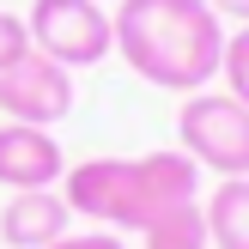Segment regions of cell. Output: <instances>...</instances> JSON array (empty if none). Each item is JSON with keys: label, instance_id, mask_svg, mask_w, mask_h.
I'll list each match as a JSON object with an SVG mask.
<instances>
[{"label": "cell", "instance_id": "277c9868", "mask_svg": "<svg viewBox=\"0 0 249 249\" xmlns=\"http://www.w3.org/2000/svg\"><path fill=\"white\" fill-rule=\"evenodd\" d=\"M24 31H31L36 55H49L67 73L73 67H97V61L116 49V24H109L104 0H31Z\"/></svg>", "mask_w": 249, "mask_h": 249}, {"label": "cell", "instance_id": "5bb4252c", "mask_svg": "<svg viewBox=\"0 0 249 249\" xmlns=\"http://www.w3.org/2000/svg\"><path fill=\"white\" fill-rule=\"evenodd\" d=\"M104 6H109V0H104Z\"/></svg>", "mask_w": 249, "mask_h": 249}, {"label": "cell", "instance_id": "7c38bea8", "mask_svg": "<svg viewBox=\"0 0 249 249\" xmlns=\"http://www.w3.org/2000/svg\"><path fill=\"white\" fill-rule=\"evenodd\" d=\"M49 249H128V243H122V231H67Z\"/></svg>", "mask_w": 249, "mask_h": 249}, {"label": "cell", "instance_id": "5b68a950", "mask_svg": "<svg viewBox=\"0 0 249 249\" xmlns=\"http://www.w3.org/2000/svg\"><path fill=\"white\" fill-rule=\"evenodd\" d=\"M73 73L55 67L49 55H18L12 67H0V116L6 122H31V128H55L73 116Z\"/></svg>", "mask_w": 249, "mask_h": 249}, {"label": "cell", "instance_id": "3957f363", "mask_svg": "<svg viewBox=\"0 0 249 249\" xmlns=\"http://www.w3.org/2000/svg\"><path fill=\"white\" fill-rule=\"evenodd\" d=\"M177 146L201 164V177L213 170L225 177H249V109L231 91H189L177 109Z\"/></svg>", "mask_w": 249, "mask_h": 249}, {"label": "cell", "instance_id": "ba28073f", "mask_svg": "<svg viewBox=\"0 0 249 249\" xmlns=\"http://www.w3.org/2000/svg\"><path fill=\"white\" fill-rule=\"evenodd\" d=\"M201 213L213 249H249V177H225L213 201H201Z\"/></svg>", "mask_w": 249, "mask_h": 249}, {"label": "cell", "instance_id": "7a4b0ae2", "mask_svg": "<svg viewBox=\"0 0 249 249\" xmlns=\"http://www.w3.org/2000/svg\"><path fill=\"white\" fill-rule=\"evenodd\" d=\"M61 201L97 231H146L158 213L201 201V164L182 146L170 152L158 146L140 158H85V164H67Z\"/></svg>", "mask_w": 249, "mask_h": 249}, {"label": "cell", "instance_id": "8fae6325", "mask_svg": "<svg viewBox=\"0 0 249 249\" xmlns=\"http://www.w3.org/2000/svg\"><path fill=\"white\" fill-rule=\"evenodd\" d=\"M18 55H31V31L18 12H0V67H12Z\"/></svg>", "mask_w": 249, "mask_h": 249}, {"label": "cell", "instance_id": "52a82bcc", "mask_svg": "<svg viewBox=\"0 0 249 249\" xmlns=\"http://www.w3.org/2000/svg\"><path fill=\"white\" fill-rule=\"evenodd\" d=\"M67 201L61 189H24L0 207V243L6 249H49L67 237Z\"/></svg>", "mask_w": 249, "mask_h": 249}, {"label": "cell", "instance_id": "30bf717a", "mask_svg": "<svg viewBox=\"0 0 249 249\" xmlns=\"http://www.w3.org/2000/svg\"><path fill=\"white\" fill-rule=\"evenodd\" d=\"M219 79H225V91L237 97L249 109V24L237 31H225V55H219Z\"/></svg>", "mask_w": 249, "mask_h": 249}, {"label": "cell", "instance_id": "9c48e42d", "mask_svg": "<svg viewBox=\"0 0 249 249\" xmlns=\"http://www.w3.org/2000/svg\"><path fill=\"white\" fill-rule=\"evenodd\" d=\"M140 243H146V249H213V243H207V213H201V201L158 213L152 225L140 231Z\"/></svg>", "mask_w": 249, "mask_h": 249}, {"label": "cell", "instance_id": "6da1fadb", "mask_svg": "<svg viewBox=\"0 0 249 249\" xmlns=\"http://www.w3.org/2000/svg\"><path fill=\"white\" fill-rule=\"evenodd\" d=\"M116 49L158 91H207L225 55V18L207 0H116Z\"/></svg>", "mask_w": 249, "mask_h": 249}, {"label": "cell", "instance_id": "4fadbf2b", "mask_svg": "<svg viewBox=\"0 0 249 249\" xmlns=\"http://www.w3.org/2000/svg\"><path fill=\"white\" fill-rule=\"evenodd\" d=\"M207 6H213L219 18H237V24H249V0H207Z\"/></svg>", "mask_w": 249, "mask_h": 249}, {"label": "cell", "instance_id": "8992f818", "mask_svg": "<svg viewBox=\"0 0 249 249\" xmlns=\"http://www.w3.org/2000/svg\"><path fill=\"white\" fill-rule=\"evenodd\" d=\"M67 177V152L49 128L31 122H0V189L24 195V189H55Z\"/></svg>", "mask_w": 249, "mask_h": 249}]
</instances>
